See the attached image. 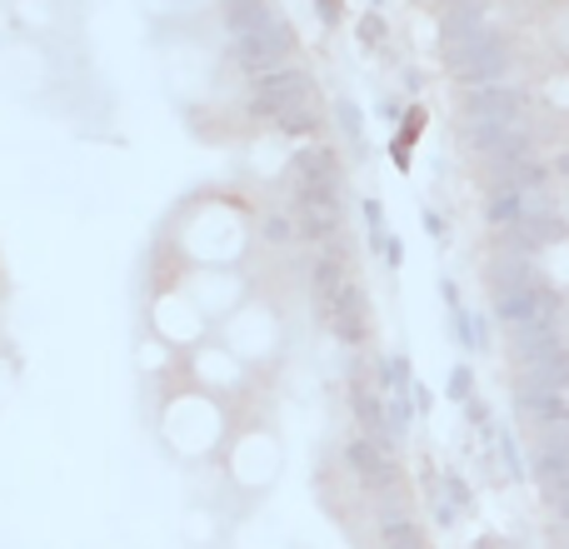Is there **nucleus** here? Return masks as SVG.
I'll return each instance as SVG.
<instances>
[{
	"label": "nucleus",
	"mask_w": 569,
	"mask_h": 549,
	"mask_svg": "<svg viewBox=\"0 0 569 549\" xmlns=\"http://www.w3.org/2000/svg\"><path fill=\"white\" fill-rule=\"evenodd\" d=\"M550 36H555V46H560V56H565V66H569V6L550 20Z\"/></svg>",
	"instance_id": "15"
},
{
	"label": "nucleus",
	"mask_w": 569,
	"mask_h": 549,
	"mask_svg": "<svg viewBox=\"0 0 569 549\" xmlns=\"http://www.w3.org/2000/svg\"><path fill=\"white\" fill-rule=\"evenodd\" d=\"M146 335H156L160 345H170L176 355H186V350H196L200 340H210V320L190 305V295L180 290L176 280L170 285H156L150 290V300H146Z\"/></svg>",
	"instance_id": "9"
},
{
	"label": "nucleus",
	"mask_w": 569,
	"mask_h": 549,
	"mask_svg": "<svg viewBox=\"0 0 569 549\" xmlns=\"http://www.w3.org/2000/svg\"><path fill=\"white\" fill-rule=\"evenodd\" d=\"M166 240L176 246L180 266L196 270H240L250 256V240H256V220L240 200L230 196H196L170 216Z\"/></svg>",
	"instance_id": "1"
},
{
	"label": "nucleus",
	"mask_w": 569,
	"mask_h": 549,
	"mask_svg": "<svg viewBox=\"0 0 569 549\" xmlns=\"http://www.w3.org/2000/svg\"><path fill=\"white\" fill-rule=\"evenodd\" d=\"M156 440L166 445L170 460L180 465H216L220 450H226L230 440V425H236V410L220 400H210V395L190 390L186 380H170L166 390H160L156 400Z\"/></svg>",
	"instance_id": "2"
},
{
	"label": "nucleus",
	"mask_w": 569,
	"mask_h": 549,
	"mask_svg": "<svg viewBox=\"0 0 569 549\" xmlns=\"http://www.w3.org/2000/svg\"><path fill=\"white\" fill-rule=\"evenodd\" d=\"M540 100L550 110H560V116H569V66H560L555 76L540 80Z\"/></svg>",
	"instance_id": "14"
},
{
	"label": "nucleus",
	"mask_w": 569,
	"mask_h": 549,
	"mask_svg": "<svg viewBox=\"0 0 569 549\" xmlns=\"http://www.w3.org/2000/svg\"><path fill=\"white\" fill-rule=\"evenodd\" d=\"M176 285L190 295V305H196V310L210 320V330H216V325L250 295L246 270H196V266H180Z\"/></svg>",
	"instance_id": "11"
},
{
	"label": "nucleus",
	"mask_w": 569,
	"mask_h": 549,
	"mask_svg": "<svg viewBox=\"0 0 569 549\" xmlns=\"http://www.w3.org/2000/svg\"><path fill=\"white\" fill-rule=\"evenodd\" d=\"M220 485L226 495H236L240 505H256L276 490L280 470H284V445L270 420H236L230 440L220 450Z\"/></svg>",
	"instance_id": "4"
},
{
	"label": "nucleus",
	"mask_w": 569,
	"mask_h": 549,
	"mask_svg": "<svg viewBox=\"0 0 569 549\" xmlns=\"http://www.w3.org/2000/svg\"><path fill=\"white\" fill-rule=\"evenodd\" d=\"M290 180V220L300 240H330L345 220V170L330 146H305L284 166Z\"/></svg>",
	"instance_id": "3"
},
{
	"label": "nucleus",
	"mask_w": 569,
	"mask_h": 549,
	"mask_svg": "<svg viewBox=\"0 0 569 549\" xmlns=\"http://www.w3.org/2000/svg\"><path fill=\"white\" fill-rule=\"evenodd\" d=\"M460 120L470 136H495V130H530V100L520 86H495V90H465Z\"/></svg>",
	"instance_id": "10"
},
{
	"label": "nucleus",
	"mask_w": 569,
	"mask_h": 549,
	"mask_svg": "<svg viewBox=\"0 0 569 549\" xmlns=\"http://www.w3.org/2000/svg\"><path fill=\"white\" fill-rule=\"evenodd\" d=\"M256 110L260 120H270L276 126V136L295 140V136H315L320 130V96H315L310 76H300V70H276V76L256 80Z\"/></svg>",
	"instance_id": "7"
},
{
	"label": "nucleus",
	"mask_w": 569,
	"mask_h": 549,
	"mask_svg": "<svg viewBox=\"0 0 569 549\" xmlns=\"http://www.w3.org/2000/svg\"><path fill=\"white\" fill-rule=\"evenodd\" d=\"M290 56H295V30L284 20H266L256 30H240L236 36V66L250 70L256 80L276 76V70H290Z\"/></svg>",
	"instance_id": "12"
},
{
	"label": "nucleus",
	"mask_w": 569,
	"mask_h": 549,
	"mask_svg": "<svg viewBox=\"0 0 569 549\" xmlns=\"http://www.w3.org/2000/svg\"><path fill=\"white\" fill-rule=\"evenodd\" d=\"M176 375L190 385V390L210 395V400L230 405V410H236V405L250 395V385H256V375H250L246 365H240L236 355L216 340V335H210V340H200L196 350L180 355V370Z\"/></svg>",
	"instance_id": "8"
},
{
	"label": "nucleus",
	"mask_w": 569,
	"mask_h": 549,
	"mask_svg": "<svg viewBox=\"0 0 569 549\" xmlns=\"http://www.w3.org/2000/svg\"><path fill=\"white\" fill-rule=\"evenodd\" d=\"M475 549H500V545H495V540H480V545H475Z\"/></svg>",
	"instance_id": "16"
},
{
	"label": "nucleus",
	"mask_w": 569,
	"mask_h": 549,
	"mask_svg": "<svg viewBox=\"0 0 569 549\" xmlns=\"http://www.w3.org/2000/svg\"><path fill=\"white\" fill-rule=\"evenodd\" d=\"M310 295H315V310H320V325L340 345H360L365 335H370V300H365V290H360V280L350 274V266L335 260L330 250L315 260Z\"/></svg>",
	"instance_id": "5"
},
{
	"label": "nucleus",
	"mask_w": 569,
	"mask_h": 549,
	"mask_svg": "<svg viewBox=\"0 0 569 549\" xmlns=\"http://www.w3.org/2000/svg\"><path fill=\"white\" fill-rule=\"evenodd\" d=\"M6 10L16 20V36H30L40 46L66 26V0H6Z\"/></svg>",
	"instance_id": "13"
},
{
	"label": "nucleus",
	"mask_w": 569,
	"mask_h": 549,
	"mask_svg": "<svg viewBox=\"0 0 569 549\" xmlns=\"http://www.w3.org/2000/svg\"><path fill=\"white\" fill-rule=\"evenodd\" d=\"M216 340L226 345V350L236 355V360L246 365L250 375H256V370H270V365L280 360V350H284V320H280V310L266 300V295L250 290L246 300H240L236 310H230L226 320L216 325Z\"/></svg>",
	"instance_id": "6"
}]
</instances>
